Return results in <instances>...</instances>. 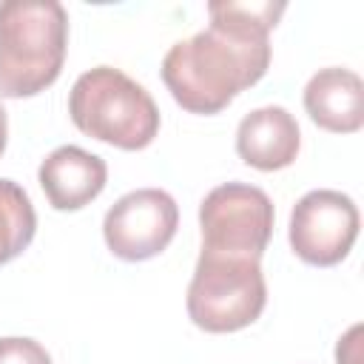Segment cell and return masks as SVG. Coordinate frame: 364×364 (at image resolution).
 I'll return each mask as SVG.
<instances>
[{"label":"cell","instance_id":"obj_14","mask_svg":"<svg viewBox=\"0 0 364 364\" xmlns=\"http://www.w3.org/2000/svg\"><path fill=\"white\" fill-rule=\"evenodd\" d=\"M6 142H9V117H6V108L0 102V156L6 151Z\"/></svg>","mask_w":364,"mask_h":364},{"label":"cell","instance_id":"obj_3","mask_svg":"<svg viewBox=\"0 0 364 364\" xmlns=\"http://www.w3.org/2000/svg\"><path fill=\"white\" fill-rule=\"evenodd\" d=\"M68 117L82 134L122 151H142L159 134L154 97L114 65H97L74 80Z\"/></svg>","mask_w":364,"mask_h":364},{"label":"cell","instance_id":"obj_7","mask_svg":"<svg viewBox=\"0 0 364 364\" xmlns=\"http://www.w3.org/2000/svg\"><path fill=\"white\" fill-rule=\"evenodd\" d=\"M179 208L162 188H136L119 196L105 219L102 236L108 250L122 262H145L159 256L176 236Z\"/></svg>","mask_w":364,"mask_h":364},{"label":"cell","instance_id":"obj_12","mask_svg":"<svg viewBox=\"0 0 364 364\" xmlns=\"http://www.w3.org/2000/svg\"><path fill=\"white\" fill-rule=\"evenodd\" d=\"M0 364H51V355L28 336H6L0 338Z\"/></svg>","mask_w":364,"mask_h":364},{"label":"cell","instance_id":"obj_11","mask_svg":"<svg viewBox=\"0 0 364 364\" xmlns=\"http://www.w3.org/2000/svg\"><path fill=\"white\" fill-rule=\"evenodd\" d=\"M37 233V213L14 179H0V267L17 259Z\"/></svg>","mask_w":364,"mask_h":364},{"label":"cell","instance_id":"obj_4","mask_svg":"<svg viewBox=\"0 0 364 364\" xmlns=\"http://www.w3.org/2000/svg\"><path fill=\"white\" fill-rule=\"evenodd\" d=\"M267 304L262 259L202 250L188 284V316L205 333H236Z\"/></svg>","mask_w":364,"mask_h":364},{"label":"cell","instance_id":"obj_1","mask_svg":"<svg viewBox=\"0 0 364 364\" xmlns=\"http://www.w3.org/2000/svg\"><path fill=\"white\" fill-rule=\"evenodd\" d=\"M287 3L259 0L208 3L210 28L179 40L162 57V82L191 114H219L230 100L256 85L270 65V28Z\"/></svg>","mask_w":364,"mask_h":364},{"label":"cell","instance_id":"obj_8","mask_svg":"<svg viewBox=\"0 0 364 364\" xmlns=\"http://www.w3.org/2000/svg\"><path fill=\"white\" fill-rule=\"evenodd\" d=\"M37 179L54 210H80L102 193L108 165L80 145H60L40 162Z\"/></svg>","mask_w":364,"mask_h":364},{"label":"cell","instance_id":"obj_10","mask_svg":"<svg viewBox=\"0 0 364 364\" xmlns=\"http://www.w3.org/2000/svg\"><path fill=\"white\" fill-rule=\"evenodd\" d=\"M310 119L333 134H353L364 125V82L350 68H321L304 85Z\"/></svg>","mask_w":364,"mask_h":364},{"label":"cell","instance_id":"obj_5","mask_svg":"<svg viewBox=\"0 0 364 364\" xmlns=\"http://www.w3.org/2000/svg\"><path fill=\"white\" fill-rule=\"evenodd\" d=\"M202 250L262 259L273 233L270 196L247 182L216 185L199 205Z\"/></svg>","mask_w":364,"mask_h":364},{"label":"cell","instance_id":"obj_9","mask_svg":"<svg viewBox=\"0 0 364 364\" xmlns=\"http://www.w3.org/2000/svg\"><path fill=\"white\" fill-rule=\"evenodd\" d=\"M301 148L296 117L282 105H262L242 117L236 128V154L256 171H282L293 165Z\"/></svg>","mask_w":364,"mask_h":364},{"label":"cell","instance_id":"obj_6","mask_svg":"<svg viewBox=\"0 0 364 364\" xmlns=\"http://www.w3.org/2000/svg\"><path fill=\"white\" fill-rule=\"evenodd\" d=\"M358 225V208L347 193L318 188L307 191L293 205L287 239L301 262L316 267H333L353 250Z\"/></svg>","mask_w":364,"mask_h":364},{"label":"cell","instance_id":"obj_13","mask_svg":"<svg viewBox=\"0 0 364 364\" xmlns=\"http://www.w3.org/2000/svg\"><path fill=\"white\" fill-rule=\"evenodd\" d=\"M361 336V327H350L344 338H338V347H336V361L338 364H358V338Z\"/></svg>","mask_w":364,"mask_h":364},{"label":"cell","instance_id":"obj_2","mask_svg":"<svg viewBox=\"0 0 364 364\" xmlns=\"http://www.w3.org/2000/svg\"><path fill=\"white\" fill-rule=\"evenodd\" d=\"M68 11L57 0L0 3V97L46 91L63 71Z\"/></svg>","mask_w":364,"mask_h":364}]
</instances>
